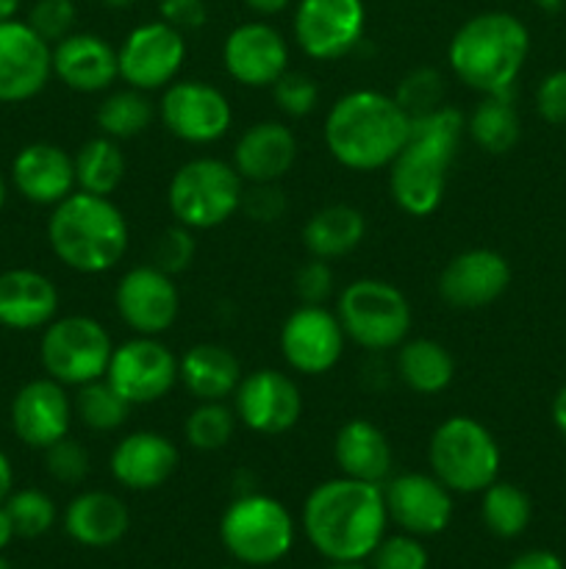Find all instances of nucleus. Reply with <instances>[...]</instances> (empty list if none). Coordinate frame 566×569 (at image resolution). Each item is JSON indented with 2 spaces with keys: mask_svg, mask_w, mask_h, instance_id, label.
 Wrapping results in <instances>:
<instances>
[{
  "mask_svg": "<svg viewBox=\"0 0 566 569\" xmlns=\"http://www.w3.org/2000/svg\"><path fill=\"white\" fill-rule=\"evenodd\" d=\"M481 500V517L483 526L499 539H516L519 533H525V528L530 526L533 506L527 498L525 489H519L516 483L508 481H494L492 487L483 489Z\"/></svg>",
  "mask_w": 566,
  "mask_h": 569,
  "instance_id": "nucleus-36",
  "label": "nucleus"
},
{
  "mask_svg": "<svg viewBox=\"0 0 566 569\" xmlns=\"http://www.w3.org/2000/svg\"><path fill=\"white\" fill-rule=\"evenodd\" d=\"M364 28V0H297L294 6V42L314 61H336L353 53Z\"/></svg>",
  "mask_w": 566,
  "mask_h": 569,
  "instance_id": "nucleus-13",
  "label": "nucleus"
},
{
  "mask_svg": "<svg viewBox=\"0 0 566 569\" xmlns=\"http://www.w3.org/2000/svg\"><path fill=\"white\" fill-rule=\"evenodd\" d=\"M530 53L527 26L511 11L469 17L447 44V64L477 94H508Z\"/></svg>",
  "mask_w": 566,
  "mask_h": 569,
  "instance_id": "nucleus-4",
  "label": "nucleus"
},
{
  "mask_svg": "<svg viewBox=\"0 0 566 569\" xmlns=\"http://www.w3.org/2000/svg\"><path fill=\"white\" fill-rule=\"evenodd\" d=\"M511 287V264L492 248H472L453 256L438 276V295L449 309H486Z\"/></svg>",
  "mask_w": 566,
  "mask_h": 569,
  "instance_id": "nucleus-21",
  "label": "nucleus"
},
{
  "mask_svg": "<svg viewBox=\"0 0 566 569\" xmlns=\"http://www.w3.org/2000/svg\"><path fill=\"white\" fill-rule=\"evenodd\" d=\"M536 111L549 126H566V70L542 78L536 89Z\"/></svg>",
  "mask_w": 566,
  "mask_h": 569,
  "instance_id": "nucleus-48",
  "label": "nucleus"
},
{
  "mask_svg": "<svg viewBox=\"0 0 566 569\" xmlns=\"http://www.w3.org/2000/svg\"><path fill=\"white\" fill-rule=\"evenodd\" d=\"M233 411L247 431L277 437L292 431L303 417V392L283 370H255L242 376L233 392Z\"/></svg>",
  "mask_w": 566,
  "mask_h": 569,
  "instance_id": "nucleus-15",
  "label": "nucleus"
},
{
  "mask_svg": "<svg viewBox=\"0 0 566 569\" xmlns=\"http://www.w3.org/2000/svg\"><path fill=\"white\" fill-rule=\"evenodd\" d=\"M78 9L72 0H37L28 11V26L44 39V42L55 44L64 37L75 31Z\"/></svg>",
  "mask_w": 566,
  "mask_h": 569,
  "instance_id": "nucleus-43",
  "label": "nucleus"
},
{
  "mask_svg": "<svg viewBox=\"0 0 566 569\" xmlns=\"http://www.w3.org/2000/svg\"><path fill=\"white\" fill-rule=\"evenodd\" d=\"M270 89L277 111L292 117V120L309 117L311 111L320 106V87H316L314 78L305 76V72L286 70Z\"/></svg>",
  "mask_w": 566,
  "mask_h": 569,
  "instance_id": "nucleus-41",
  "label": "nucleus"
},
{
  "mask_svg": "<svg viewBox=\"0 0 566 569\" xmlns=\"http://www.w3.org/2000/svg\"><path fill=\"white\" fill-rule=\"evenodd\" d=\"M244 181L231 161L198 156L183 161L166 187V206L178 226L189 231H211L242 211Z\"/></svg>",
  "mask_w": 566,
  "mask_h": 569,
  "instance_id": "nucleus-7",
  "label": "nucleus"
},
{
  "mask_svg": "<svg viewBox=\"0 0 566 569\" xmlns=\"http://www.w3.org/2000/svg\"><path fill=\"white\" fill-rule=\"evenodd\" d=\"M198 253V242H194V231L183 226H170L159 233L153 244V264L164 270L166 276L175 278L178 272L189 270Z\"/></svg>",
  "mask_w": 566,
  "mask_h": 569,
  "instance_id": "nucleus-42",
  "label": "nucleus"
},
{
  "mask_svg": "<svg viewBox=\"0 0 566 569\" xmlns=\"http://www.w3.org/2000/svg\"><path fill=\"white\" fill-rule=\"evenodd\" d=\"M322 569H364V567H361V565H338V561H331V565L322 567Z\"/></svg>",
  "mask_w": 566,
  "mask_h": 569,
  "instance_id": "nucleus-59",
  "label": "nucleus"
},
{
  "mask_svg": "<svg viewBox=\"0 0 566 569\" xmlns=\"http://www.w3.org/2000/svg\"><path fill=\"white\" fill-rule=\"evenodd\" d=\"M289 209L286 192H283L277 183H250V189H244L242 198V211L253 222L261 226H270L277 222Z\"/></svg>",
  "mask_w": 566,
  "mask_h": 569,
  "instance_id": "nucleus-47",
  "label": "nucleus"
},
{
  "mask_svg": "<svg viewBox=\"0 0 566 569\" xmlns=\"http://www.w3.org/2000/svg\"><path fill=\"white\" fill-rule=\"evenodd\" d=\"M114 309L139 337H161L181 315V292L164 270L155 264H139L117 281Z\"/></svg>",
  "mask_w": 566,
  "mask_h": 569,
  "instance_id": "nucleus-16",
  "label": "nucleus"
},
{
  "mask_svg": "<svg viewBox=\"0 0 566 569\" xmlns=\"http://www.w3.org/2000/svg\"><path fill=\"white\" fill-rule=\"evenodd\" d=\"M155 117H159V106L150 100V92L133 87L105 92V98L98 103V111H94L100 133L117 139V142L142 137L153 126Z\"/></svg>",
  "mask_w": 566,
  "mask_h": 569,
  "instance_id": "nucleus-35",
  "label": "nucleus"
},
{
  "mask_svg": "<svg viewBox=\"0 0 566 569\" xmlns=\"http://www.w3.org/2000/svg\"><path fill=\"white\" fill-rule=\"evenodd\" d=\"M11 183L33 206L61 203L78 189L75 161L53 142H31L11 161Z\"/></svg>",
  "mask_w": 566,
  "mask_h": 569,
  "instance_id": "nucleus-24",
  "label": "nucleus"
},
{
  "mask_svg": "<svg viewBox=\"0 0 566 569\" xmlns=\"http://www.w3.org/2000/svg\"><path fill=\"white\" fill-rule=\"evenodd\" d=\"M11 492H14V467H11L9 456L0 450V503H6Z\"/></svg>",
  "mask_w": 566,
  "mask_h": 569,
  "instance_id": "nucleus-52",
  "label": "nucleus"
},
{
  "mask_svg": "<svg viewBox=\"0 0 566 569\" xmlns=\"http://www.w3.org/2000/svg\"><path fill=\"white\" fill-rule=\"evenodd\" d=\"M397 376L411 392L438 395L453 383L455 359L436 339H405L397 348Z\"/></svg>",
  "mask_w": 566,
  "mask_h": 569,
  "instance_id": "nucleus-32",
  "label": "nucleus"
},
{
  "mask_svg": "<svg viewBox=\"0 0 566 569\" xmlns=\"http://www.w3.org/2000/svg\"><path fill=\"white\" fill-rule=\"evenodd\" d=\"M72 161H75V183L81 192L111 198L125 181V150L117 139L103 137V133L83 142L78 153L72 156Z\"/></svg>",
  "mask_w": 566,
  "mask_h": 569,
  "instance_id": "nucleus-34",
  "label": "nucleus"
},
{
  "mask_svg": "<svg viewBox=\"0 0 566 569\" xmlns=\"http://www.w3.org/2000/svg\"><path fill=\"white\" fill-rule=\"evenodd\" d=\"M297 161V137L281 120H261L236 139L231 164L244 183H277Z\"/></svg>",
  "mask_w": 566,
  "mask_h": 569,
  "instance_id": "nucleus-26",
  "label": "nucleus"
},
{
  "mask_svg": "<svg viewBox=\"0 0 566 569\" xmlns=\"http://www.w3.org/2000/svg\"><path fill=\"white\" fill-rule=\"evenodd\" d=\"M372 569H427V550L420 537L411 533H394L383 537L381 545L372 550Z\"/></svg>",
  "mask_w": 566,
  "mask_h": 569,
  "instance_id": "nucleus-45",
  "label": "nucleus"
},
{
  "mask_svg": "<svg viewBox=\"0 0 566 569\" xmlns=\"http://www.w3.org/2000/svg\"><path fill=\"white\" fill-rule=\"evenodd\" d=\"M159 120L166 131L186 144L220 142L233 122L231 100L214 83L183 78L161 89Z\"/></svg>",
  "mask_w": 566,
  "mask_h": 569,
  "instance_id": "nucleus-11",
  "label": "nucleus"
},
{
  "mask_svg": "<svg viewBox=\"0 0 566 569\" xmlns=\"http://www.w3.org/2000/svg\"><path fill=\"white\" fill-rule=\"evenodd\" d=\"M411 133V117L394 94L353 89L331 106L325 117L327 153L353 172L388 170Z\"/></svg>",
  "mask_w": 566,
  "mask_h": 569,
  "instance_id": "nucleus-3",
  "label": "nucleus"
},
{
  "mask_svg": "<svg viewBox=\"0 0 566 569\" xmlns=\"http://www.w3.org/2000/svg\"><path fill=\"white\" fill-rule=\"evenodd\" d=\"M105 381L131 406L159 403L178 383V356L159 337L133 333L114 345Z\"/></svg>",
  "mask_w": 566,
  "mask_h": 569,
  "instance_id": "nucleus-14",
  "label": "nucleus"
},
{
  "mask_svg": "<svg viewBox=\"0 0 566 569\" xmlns=\"http://www.w3.org/2000/svg\"><path fill=\"white\" fill-rule=\"evenodd\" d=\"M431 472L455 495H481L499 478L503 453L481 420L453 415L438 422L427 442Z\"/></svg>",
  "mask_w": 566,
  "mask_h": 569,
  "instance_id": "nucleus-6",
  "label": "nucleus"
},
{
  "mask_svg": "<svg viewBox=\"0 0 566 569\" xmlns=\"http://www.w3.org/2000/svg\"><path fill=\"white\" fill-rule=\"evenodd\" d=\"M0 569H11V567H9V561H6L3 556H0Z\"/></svg>",
  "mask_w": 566,
  "mask_h": 569,
  "instance_id": "nucleus-60",
  "label": "nucleus"
},
{
  "mask_svg": "<svg viewBox=\"0 0 566 569\" xmlns=\"http://www.w3.org/2000/svg\"><path fill=\"white\" fill-rule=\"evenodd\" d=\"M388 511L381 483L338 476L316 483L303 503V531L327 561L361 565L386 537Z\"/></svg>",
  "mask_w": 566,
  "mask_h": 569,
  "instance_id": "nucleus-1",
  "label": "nucleus"
},
{
  "mask_svg": "<svg viewBox=\"0 0 566 569\" xmlns=\"http://www.w3.org/2000/svg\"><path fill=\"white\" fill-rule=\"evenodd\" d=\"M388 522L411 537H436L453 520V492L433 472H400L383 483Z\"/></svg>",
  "mask_w": 566,
  "mask_h": 569,
  "instance_id": "nucleus-19",
  "label": "nucleus"
},
{
  "mask_svg": "<svg viewBox=\"0 0 566 569\" xmlns=\"http://www.w3.org/2000/svg\"><path fill=\"white\" fill-rule=\"evenodd\" d=\"M3 506L9 511L11 522H14V533L22 539L44 537L55 526V517H59L53 498L33 487L11 492Z\"/></svg>",
  "mask_w": 566,
  "mask_h": 569,
  "instance_id": "nucleus-39",
  "label": "nucleus"
},
{
  "mask_svg": "<svg viewBox=\"0 0 566 569\" xmlns=\"http://www.w3.org/2000/svg\"><path fill=\"white\" fill-rule=\"evenodd\" d=\"M553 422L560 431V437L566 439V387L558 389V395L553 400Z\"/></svg>",
  "mask_w": 566,
  "mask_h": 569,
  "instance_id": "nucleus-53",
  "label": "nucleus"
},
{
  "mask_svg": "<svg viewBox=\"0 0 566 569\" xmlns=\"http://www.w3.org/2000/svg\"><path fill=\"white\" fill-rule=\"evenodd\" d=\"M536 6H542V9H558V6H564L566 0H533Z\"/></svg>",
  "mask_w": 566,
  "mask_h": 569,
  "instance_id": "nucleus-57",
  "label": "nucleus"
},
{
  "mask_svg": "<svg viewBox=\"0 0 566 569\" xmlns=\"http://www.w3.org/2000/svg\"><path fill=\"white\" fill-rule=\"evenodd\" d=\"M159 14L178 31H200L209 20V6L205 0H159Z\"/></svg>",
  "mask_w": 566,
  "mask_h": 569,
  "instance_id": "nucleus-49",
  "label": "nucleus"
},
{
  "mask_svg": "<svg viewBox=\"0 0 566 569\" xmlns=\"http://www.w3.org/2000/svg\"><path fill=\"white\" fill-rule=\"evenodd\" d=\"M53 78V44L28 22H0V103H26Z\"/></svg>",
  "mask_w": 566,
  "mask_h": 569,
  "instance_id": "nucleus-18",
  "label": "nucleus"
},
{
  "mask_svg": "<svg viewBox=\"0 0 566 569\" xmlns=\"http://www.w3.org/2000/svg\"><path fill=\"white\" fill-rule=\"evenodd\" d=\"M181 453L159 431H131L114 445L109 459L111 478L131 492H153L178 470Z\"/></svg>",
  "mask_w": 566,
  "mask_h": 569,
  "instance_id": "nucleus-23",
  "label": "nucleus"
},
{
  "mask_svg": "<svg viewBox=\"0 0 566 569\" xmlns=\"http://www.w3.org/2000/svg\"><path fill=\"white\" fill-rule=\"evenodd\" d=\"M466 133L481 150L503 156L514 150L522 137V120L514 98L508 94H481L472 114L466 117Z\"/></svg>",
  "mask_w": 566,
  "mask_h": 569,
  "instance_id": "nucleus-33",
  "label": "nucleus"
},
{
  "mask_svg": "<svg viewBox=\"0 0 566 569\" xmlns=\"http://www.w3.org/2000/svg\"><path fill=\"white\" fill-rule=\"evenodd\" d=\"M59 315V289L37 270L0 272V326L11 331H39Z\"/></svg>",
  "mask_w": 566,
  "mask_h": 569,
  "instance_id": "nucleus-27",
  "label": "nucleus"
},
{
  "mask_svg": "<svg viewBox=\"0 0 566 569\" xmlns=\"http://www.w3.org/2000/svg\"><path fill=\"white\" fill-rule=\"evenodd\" d=\"M53 76L72 92H109L120 78L117 48L98 33L72 31L53 44Z\"/></svg>",
  "mask_w": 566,
  "mask_h": 569,
  "instance_id": "nucleus-25",
  "label": "nucleus"
},
{
  "mask_svg": "<svg viewBox=\"0 0 566 569\" xmlns=\"http://www.w3.org/2000/svg\"><path fill=\"white\" fill-rule=\"evenodd\" d=\"M22 0H0V22L17 20V11H20Z\"/></svg>",
  "mask_w": 566,
  "mask_h": 569,
  "instance_id": "nucleus-55",
  "label": "nucleus"
},
{
  "mask_svg": "<svg viewBox=\"0 0 566 569\" xmlns=\"http://www.w3.org/2000/svg\"><path fill=\"white\" fill-rule=\"evenodd\" d=\"M225 569H242V567H225Z\"/></svg>",
  "mask_w": 566,
  "mask_h": 569,
  "instance_id": "nucleus-61",
  "label": "nucleus"
},
{
  "mask_svg": "<svg viewBox=\"0 0 566 569\" xmlns=\"http://www.w3.org/2000/svg\"><path fill=\"white\" fill-rule=\"evenodd\" d=\"M505 569H564V561L553 550H527V553L516 556Z\"/></svg>",
  "mask_w": 566,
  "mask_h": 569,
  "instance_id": "nucleus-50",
  "label": "nucleus"
},
{
  "mask_svg": "<svg viewBox=\"0 0 566 569\" xmlns=\"http://www.w3.org/2000/svg\"><path fill=\"white\" fill-rule=\"evenodd\" d=\"M394 100L403 106V111L411 117V120L438 109L444 100L442 72L433 70V67H416V70H411L408 76L397 83Z\"/></svg>",
  "mask_w": 566,
  "mask_h": 569,
  "instance_id": "nucleus-40",
  "label": "nucleus"
},
{
  "mask_svg": "<svg viewBox=\"0 0 566 569\" xmlns=\"http://www.w3.org/2000/svg\"><path fill=\"white\" fill-rule=\"evenodd\" d=\"M253 14L259 17H272V14H281L283 9L292 6V0H242Z\"/></svg>",
  "mask_w": 566,
  "mask_h": 569,
  "instance_id": "nucleus-51",
  "label": "nucleus"
},
{
  "mask_svg": "<svg viewBox=\"0 0 566 569\" xmlns=\"http://www.w3.org/2000/svg\"><path fill=\"white\" fill-rule=\"evenodd\" d=\"M366 237V217L355 206L331 203L316 209L303 226V248L314 259H344Z\"/></svg>",
  "mask_w": 566,
  "mask_h": 569,
  "instance_id": "nucleus-31",
  "label": "nucleus"
},
{
  "mask_svg": "<svg viewBox=\"0 0 566 569\" xmlns=\"http://www.w3.org/2000/svg\"><path fill=\"white\" fill-rule=\"evenodd\" d=\"M344 328L336 311L325 306L300 303L281 326V353L283 361L300 376H325L338 365L344 353Z\"/></svg>",
  "mask_w": 566,
  "mask_h": 569,
  "instance_id": "nucleus-17",
  "label": "nucleus"
},
{
  "mask_svg": "<svg viewBox=\"0 0 566 569\" xmlns=\"http://www.w3.org/2000/svg\"><path fill=\"white\" fill-rule=\"evenodd\" d=\"M3 206H6V178L0 172V214H3Z\"/></svg>",
  "mask_w": 566,
  "mask_h": 569,
  "instance_id": "nucleus-58",
  "label": "nucleus"
},
{
  "mask_svg": "<svg viewBox=\"0 0 566 569\" xmlns=\"http://www.w3.org/2000/svg\"><path fill=\"white\" fill-rule=\"evenodd\" d=\"M72 411H75V417L89 431L111 433L125 426L131 403L103 376L98 381H89L83 387H78L75 398H72Z\"/></svg>",
  "mask_w": 566,
  "mask_h": 569,
  "instance_id": "nucleus-37",
  "label": "nucleus"
},
{
  "mask_svg": "<svg viewBox=\"0 0 566 569\" xmlns=\"http://www.w3.org/2000/svg\"><path fill=\"white\" fill-rule=\"evenodd\" d=\"M128 528H131L128 506L117 495L103 492V489L75 495L64 511L67 537L83 548H111L125 537Z\"/></svg>",
  "mask_w": 566,
  "mask_h": 569,
  "instance_id": "nucleus-29",
  "label": "nucleus"
},
{
  "mask_svg": "<svg viewBox=\"0 0 566 569\" xmlns=\"http://www.w3.org/2000/svg\"><path fill=\"white\" fill-rule=\"evenodd\" d=\"M44 467H48L53 481L75 487L89 476V450L67 433L64 439L44 448Z\"/></svg>",
  "mask_w": 566,
  "mask_h": 569,
  "instance_id": "nucleus-44",
  "label": "nucleus"
},
{
  "mask_svg": "<svg viewBox=\"0 0 566 569\" xmlns=\"http://www.w3.org/2000/svg\"><path fill=\"white\" fill-rule=\"evenodd\" d=\"M14 522H11L9 511H6V506L0 503V550H6L11 545V539H14Z\"/></svg>",
  "mask_w": 566,
  "mask_h": 569,
  "instance_id": "nucleus-54",
  "label": "nucleus"
},
{
  "mask_svg": "<svg viewBox=\"0 0 566 569\" xmlns=\"http://www.w3.org/2000/svg\"><path fill=\"white\" fill-rule=\"evenodd\" d=\"M220 539L242 567H272L292 550L294 520L286 506L270 495H239L222 511Z\"/></svg>",
  "mask_w": 566,
  "mask_h": 569,
  "instance_id": "nucleus-8",
  "label": "nucleus"
},
{
  "mask_svg": "<svg viewBox=\"0 0 566 569\" xmlns=\"http://www.w3.org/2000/svg\"><path fill=\"white\" fill-rule=\"evenodd\" d=\"M239 426V417L233 411V406H228L225 400H205V403H198L186 415V422H183V437L192 445L194 450H203V453H211V450H222L233 439Z\"/></svg>",
  "mask_w": 566,
  "mask_h": 569,
  "instance_id": "nucleus-38",
  "label": "nucleus"
},
{
  "mask_svg": "<svg viewBox=\"0 0 566 569\" xmlns=\"http://www.w3.org/2000/svg\"><path fill=\"white\" fill-rule=\"evenodd\" d=\"M48 242L55 259L72 272L100 276L125 259L131 228L111 198L75 189L50 211Z\"/></svg>",
  "mask_w": 566,
  "mask_h": 569,
  "instance_id": "nucleus-5",
  "label": "nucleus"
},
{
  "mask_svg": "<svg viewBox=\"0 0 566 569\" xmlns=\"http://www.w3.org/2000/svg\"><path fill=\"white\" fill-rule=\"evenodd\" d=\"M466 133V117L455 106H438L411 120V133L388 164V194L408 217H431L442 206L449 167Z\"/></svg>",
  "mask_w": 566,
  "mask_h": 569,
  "instance_id": "nucleus-2",
  "label": "nucleus"
},
{
  "mask_svg": "<svg viewBox=\"0 0 566 569\" xmlns=\"http://www.w3.org/2000/svg\"><path fill=\"white\" fill-rule=\"evenodd\" d=\"M72 417L75 411L67 387L48 376L28 381L11 400V431L33 450H44L64 439L70 433Z\"/></svg>",
  "mask_w": 566,
  "mask_h": 569,
  "instance_id": "nucleus-22",
  "label": "nucleus"
},
{
  "mask_svg": "<svg viewBox=\"0 0 566 569\" xmlns=\"http://www.w3.org/2000/svg\"><path fill=\"white\" fill-rule=\"evenodd\" d=\"M333 459L342 476L366 483H386L392 478L394 450L375 422L355 417L338 428L333 439Z\"/></svg>",
  "mask_w": 566,
  "mask_h": 569,
  "instance_id": "nucleus-28",
  "label": "nucleus"
},
{
  "mask_svg": "<svg viewBox=\"0 0 566 569\" xmlns=\"http://www.w3.org/2000/svg\"><path fill=\"white\" fill-rule=\"evenodd\" d=\"M242 376L244 372L236 353L228 350L225 345H192V348L178 359V383H183V389H186L198 403L233 398Z\"/></svg>",
  "mask_w": 566,
  "mask_h": 569,
  "instance_id": "nucleus-30",
  "label": "nucleus"
},
{
  "mask_svg": "<svg viewBox=\"0 0 566 569\" xmlns=\"http://www.w3.org/2000/svg\"><path fill=\"white\" fill-rule=\"evenodd\" d=\"M111 353H114L111 333L94 317H55L50 326L42 328V342H39L42 370L64 387L78 389L103 378Z\"/></svg>",
  "mask_w": 566,
  "mask_h": 569,
  "instance_id": "nucleus-10",
  "label": "nucleus"
},
{
  "mask_svg": "<svg viewBox=\"0 0 566 569\" xmlns=\"http://www.w3.org/2000/svg\"><path fill=\"white\" fill-rule=\"evenodd\" d=\"M186 61V39L183 31L170 22L153 20L131 28L117 48L120 81L142 92H161L170 87Z\"/></svg>",
  "mask_w": 566,
  "mask_h": 569,
  "instance_id": "nucleus-12",
  "label": "nucleus"
},
{
  "mask_svg": "<svg viewBox=\"0 0 566 569\" xmlns=\"http://www.w3.org/2000/svg\"><path fill=\"white\" fill-rule=\"evenodd\" d=\"M222 67L239 87L266 89L289 70V42L270 22H242L222 42Z\"/></svg>",
  "mask_w": 566,
  "mask_h": 569,
  "instance_id": "nucleus-20",
  "label": "nucleus"
},
{
  "mask_svg": "<svg viewBox=\"0 0 566 569\" xmlns=\"http://www.w3.org/2000/svg\"><path fill=\"white\" fill-rule=\"evenodd\" d=\"M333 287H336V276H333L331 261L325 259L311 256L294 272V295L303 306H325L331 300Z\"/></svg>",
  "mask_w": 566,
  "mask_h": 569,
  "instance_id": "nucleus-46",
  "label": "nucleus"
},
{
  "mask_svg": "<svg viewBox=\"0 0 566 569\" xmlns=\"http://www.w3.org/2000/svg\"><path fill=\"white\" fill-rule=\"evenodd\" d=\"M336 317L344 337L370 353L400 348L414 322L408 298L383 278H358L347 283L338 295Z\"/></svg>",
  "mask_w": 566,
  "mask_h": 569,
  "instance_id": "nucleus-9",
  "label": "nucleus"
},
{
  "mask_svg": "<svg viewBox=\"0 0 566 569\" xmlns=\"http://www.w3.org/2000/svg\"><path fill=\"white\" fill-rule=\"evenodd\" d=\"M100 3L111 6V9H128V6H133L137 0H100Z\"/></svg>",
  "mask_w": 566,
  "mask_h": 569,
  "instance_id": "nucleus-56",
  "label": "nucleus"
}]
</instances>
